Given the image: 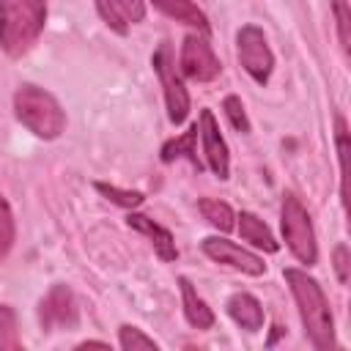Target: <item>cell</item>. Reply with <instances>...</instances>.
Returning <instances> with one entry per match:
<instances>
[{
    "mask_svg": "<svg viewBox=\"0 0 351 351\" xmlns=\"http://www.w3.org/2000/svg\"><path fill=\"white\" fill-rule=\"evenodd\" d=\"M0 351H22L16 313L8 304H0Z\"/></svg>",
    "mask_w": 351,
    "mask_h": 351,
    "instance_id": "obj_18",
    "label": "cell"
},
{
    "mask_svg": "<svg viewBox=\"0 0 351 351\" xmlns=\"http://www.w3.org/2000/svg\"><path fill=\"white\" fill-rule=\"evenodd\" d=\"M178 69L184 77L195 80V82H211L222 74V63L214 55L208 38L203 33H189L181 44V58H178Z\"/></svg>",
    "mask_w": 351,
    "mask_h": 351,
    "instance_id": "obj_7",
    "label": "cell"
},
{
    "mask_svg": "<svg viewBox=\"0 0 351 351\" xmlns=\"http://www.w3.org/2000/svg\"><path fill=\"white\" fill-rule=\"evenodd\" d=\"M126 225H129V228H134V230H140L143 236H148V239H151V244H154V250H156V255H159L162 261H176V258H178V250H176L173 233H170L167 228L156 225V222H154V219H148L145 214H129V217H126Z\"/></svg>",
    "mask_w": 351,
    "mask_h": 351,
    "instance_id": "obj_11",
    "label": "cell"
},
{
    "mask_svg": "<svg viewBox=\"0 0 351 351\" xmlns=\"http://www.w3.org/2000/svg\"><path fill=\"white\" fill-rule=\"evenodd\" d=\"M337 159H340V200L343 206H348V132H346V121L337 118Z\"/></svg>",
    "mask_w": 351,
    "mask_h": 351,
    "instance_id": "obj_19",
    "label": "cell"
},
{
    "mask_svg": "<svg viewBox=\"0 0 351 351\" xmlns=\"http://www.w3.org/2000/svg\"><path fill=\"white\" fill-rule=\"evenodd\" d=\"M112 8L123 22H140L145 16V3L143 0H112Z\"/></svg>",
    "mask_w": 351,
    "mask_h": 351,
    "instance_id": "obj_25",
    "label": "cell"
},
{
    "mask_svg": "<svg viewBox=\"0 0 351 351\" xmlns=\"http://www.w3.org/2000/svg\"><path fill=\"white\" fill-rule=\"evenodd\" d=\"M154 71L159 74V82L165 88V104H167V118L178 126L186 121V112H189V93L184 88V80H181V71L176 69V60L170 55V47L162 44L156 52H154Z\"/></svg>",
    "mask_w": 351,
    "mask_h": 351,
    "instance_id": "obj_5",
    "label": "cell"
},
{
    "mask_svg": "<svg viewBox=\"0 0 351 351\" xmlns=\"http://www.w3.org/2000/svg\"><path fill=\"white\" fill-rule=\"evenodd\" d=\"M285 282H288V288L293 293L304 335L310 337L313 348L332 351L337 346V340H335V318H332L326 293L318 285V280L310 277L302 269H285Z\"/></svg>",
    "mask_w": 351,
    "mask_h": 351,
    "instance_id": "obj_1",
    "label": "cell"
},
{
    "mask_svg": "<svg viewBox=\"0 0 351 351\" xmlns=\"http://www.w3.org/2000/svg\"><path fill=\"white\" fill-rule=\"evenodd\" d=\"M236 47H239V60H241L244 71L258 85H266L271 77V69H274V55L269 49L263 30L258 25H244L236 36Z\"/></svg>",
    "mask_w": 351,
    "mask_h": 351,
    "instance_id": "obj_6",
    "label": "cell"
},
{
    "mask_svg": "<svg viewBox=\"0 0 351 351\" xmlns=\"http://www.w3.org/2000/svg\"><path fill=\"white\" fill-rule=\"evenodd\" d=\"M203 252H206L211 261H217V263H222V266H230V269H236V271H244V274H250V277H261V274L266 271L263 258H258L255 252L241 250L239 244H233V241H228V239H217V236L203 239Z\"/></svg>",
    "mask_w": 351,
    "mask_h": 351,
    "instance_id": "obj_9",
    "label": "cell"
},
{
    "mask_svg": "<svg viewBox=\"0 0 351 351\" xmlns=\"http://www.w3.org/2000/svg\"><path fill=\"white\" fill-rule=\"evenodd\" d=\"M332 11H335V25H337L340 47L348 55V47H351V14H348V3L346 0H332Z\"/></svg>",
    "mask_w": 351,
    "mask_h": 351,
    "instance_id": "obj_22",
    "label": "cell"
},
{
    "mask_svg": "<svg viewBox=\"0 0 351 351\" xmlns=\"http://www.w3.org/2000/svg\"><path fill=\"white\" fill-rule=\"evenodd\" d=\"M96 189H99L107 200H112V203H118V206H123V208H137V206L145 200L143 192H129V189H121V186H112V184H104V181H96Z\"/></svg>",
    "mask_w": 351,
    "mask_h": 351,
    "instance_id": "obj_20",
    "label": "cell"
},
{
    "mask_svg": "<svg viewBox=\"0 0 351 351\" xmlns=\"http://www.w3.org/2000/svg\"><path fill=\"white\" fill-rule=\"evenodd\" d=\"M14 115L22 126H27L41 140H55L66 129V112H63L60 101L49 90L38 88V85H30V82L16 88Z\"/></svg>",
    "mask_w": 351,
    "mask_h": 351,
    "instance_id": "obj_3",
    "label": "cell"
},
{
    "mask_svg": "<svg viewBox=\"0 0 351 351\" xmlns=\"http://www.w3.org/2000/svg\"><path fill=\"white\" fill-rule=\"evenodd\" d=\"M93 3H96L99 16L104 19V25H107V27H112L115 33H121V36H123V33H126V22H123V19L118 16V11L112 8V0H93Z\"/></svg>",
    "mask_w": 351,
    "mask_h": 351,
    "instance_id": "obj_26",
    "label": "cell"
},
{
    "mask_svg": "<svg viewBox=\"0 0 351 351\" xmlns=\"http://www.w3.org/2000/svg\"><path fill=\"white\" fill-rule=\"evenodd\" d=\"M181 285V304H184V315L195 329H211L214 326V313L211 307L197 296V291L192 288V282L186 277H178Z\"/></svg>",
    "mask_w": 351,
    "mask_h": 351,
    "instance_id": "obj_14",
    "label": "cell"
},
{
    "mask_svg": "<svg viewBox=\"0 0 351 351\" xmlns=\"http://www.w3.org/2000/svg\"><path fill=\"white\" fill-rule=\"evenodd\" d=\"M14 233H16V228H14V214H11L8 203H5V197L0 195V261L11 252Z\"/></svg>",
    "mask_w": 351,
    "mask_h": 351,
    "instance_id": "obj_23",
    "label": "cell"
},
{
    "mask_svg": "<svg viewBox=\"0 0 351 351\" xmlns=\"http://www.w3.org/2000/svg\"><path fill=\"white\" fill-rule=\"evenodd\" d=\"M222 110H225V115H228V121H230V126H233L236 132H241V134H247V132H250V118H247L244 104H241V99H239V96H225Z\"/></svg>",
    "mask_w": 351,
    "mask_h": 351,
    "instance_id": "obj_24",
    "label": "cell"
},
{
    "mask_svg": "<svg viewBox=\"0 0 351 351\" xmlns=\"http://www.w3.org/2000/svg\"><path fill=\"white\" fill-rule=\"evenodd\" d=\"M118 343H121V348L123 351H137V348H159V343L154 340V337H148V335H143L137 326H129V324H123L121 329H118Z\"/></svg>",
    "mask_w": 351,
    "mask_h": 351,
    "instance_id": "obj_21",
    "label": "cell"
},
{
    "mask_svg": "<svg viewBox=\"0 0 351 351\" xmlns=\"http://www.w3.org/2000/svg\"><path fill=\"white\" fill-rule=\"evenodd\" d=\"M151 3H154V8L162 11L165 16H170V19H176V22H181V25L195 27L197 33L208 36V30H211L208 16H206L192 0H151Z\"/></svg>",
    "mask_w": 351,
    "mask_h": 351,
    "instance_id": "obj_12",
    "label": "cell"
},
{
    "mask_svg": "<svg viewBox=\"0 0 351 351\" xmlns=\"http://www.w3.org/2000/svg\"><path fill=\"white\" fill-rule=\"evenodd\" d=\"M282 239L288 244V250L293 252V258L304 266H313L318 261V244H315V230L310 222L307 208L302 206V200L293 192L282 195Z\"/></svg>",
    "mask_w": 351,
    "mask_h": 351,
    "instance_id": "obj_4",
    "label": "cell"
},
{
    "mask_svg": "<svg viewBox=\"0 0 351 351\" xmlns=\"http://www.w3.org/2000/svg\"><path fill=\"white\" fill-rule=\"evenodd\" d=\"M228 315L241 329H247V332H258L263 326V307H261V302L252 293H244V291H239V293H233L228 299Z\"/></svg>",
    "mask_w": 351,
    "mask_h": 351,
    "instance_id": "obj_13",
    "label": "cell"
},
{
    "mask_svg": "<svg viewBox=\"0 0 351 351\" xmlns=\"http://www.w3.org/2000/svg\"><path fill=\"white\" fill-rule=\"evenodd\" d=\"M47 0H0V47L8 58H22L41 36Z\"/></svg>",
    "mask_w": 351,
    "mask_h": 351,
    "instance_id": "obj_2",
    "label": "cell"
},
{
    "mask_svg": "<svg viewBox=\"0 0 351 351\" xmlns=\"http://www.w3.org/2000/svg\"><path fill=\"white\" fill-rule=\"evenodd\" d=\"M178 156L186 159L189 165H195L197 170L203 167V162L197 156V123L192 129H186L184 134H178V137H173V140H167L162 145V162H173Z\"/></svg>",
    "mask_w": 351,
    "mask_h": 351,
    "instance_id": "obj_15",
    "label": "cell"
},
{
    "mask_svg": "<svg viewBox=\"0 0 351 351\" xmlns=\"http://www.w3.org/2000/svg\"><path fill=\"white\" fill-rule=\"evenodd\" d=\"M197 208H200V214H203V219L211 225V228H217V230H230L233 228V208L228 206V203H222V200H214V197H200L197 200Z\"/></svg>",
    "mask_w": 351,
    "mask_h": 351,
    "instance_id": "obj_17",
    "label": "cell"
},
{
    "mask_svg": "<svg viewBox=\"0 0 351 351\" xmlns=\"http://www.w3.org/2000/svg\"><path fill=\"white\" fill-rule=\"evenodd\" d=\"M77 302H74V293L66 288V285H52L49 293L41 299L38 304V321L47 332L52 329H74L77 326Z\"/></svg>",
    "mask_w": 351,
    "mask_h": 351,
    "instance_id": "obj_8",
    "label": "cell"
},
{
    "mask_svg": "<svg viewBox=\"0 0 351 351\" xmlns=\"http://www.w3.org/2000/svg\"><path fill=\"white\" fill-rule=\"evenodd\" d=\"M197 134L203 140V156H206V165L211 167V173L225 181L230 176V156H228V145L219 134V126L211 115V110H200V118H197Z\"/></svg>",
    "mask_w": 351,
    "mask_h": 351,
    "instance_id": "obj_10",
    "label": "cell"
},
{
    "mask_svg": "<svg viewBox=\"0 0 351 351\" xmlns=\"http://www.w3.org/2000/svg\"><path fill=\"white\" fill-rule=\"evenodd\" d=\"M239 233L244 241H250L252 247L258 250H266V252H277L280 250V241H274L271 230L263 225V219H258L255 214L250 211H241L239 214Z\"/></svg>",
    "mask_w": 351,
    "mask_h": 351,
    "instance_id": "obj_16",
    "label": "cell"
},
{
    "mask_svg": "<svg viewBox=\"0 0 351 351\" xmlns=\"http://www.w3.org/2000/svg\"><path fill=\"white\" fill-rule=\"evenodd\" d=\"M332 258H335V271H337V280H340V282H348V266H351L348 247H346V244H337Z\"/></svg>",
    "mask_w": 351,
    "mask_h": 351,
    "instance_id": "obj_27",
    "label": "cell"
}]
</instances>
